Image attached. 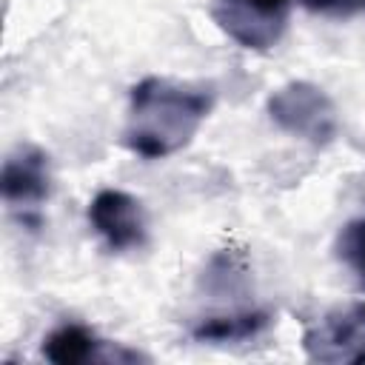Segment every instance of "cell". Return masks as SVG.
<instances>
[{
  "instance_id": "cell-1",
  "label": "cell",
  "mask_w": 365,
  "mask_h": 365,
  "mask_svg": "<svg viewBox=\"0 0 365 365\" xmlns=\"http://www.w3.org/2000/svg\"><path fill=\"white\" fill-rule=\"evenodd\" d=\"M214 108L208 86L145 77L131 88L123 143L145 160H163L182 151Z\"/></svg>"
},
{
  "instance_id": "cell-2",
  "label": "cell",
  "mask_w": 365,
  "mask_h": 365,
  "mask_svg": "<svg viewBox=\"0 0 365 365\" xmlns=\"http://www.w3.org/2000/svg\"><path fill=\"white\" fill-rule=\"evenodd\" d=\"M268 114L282 131L311 145H328L339 131L334 100L308 80H291L279 86L268 97Z\"/></svg>"
},
{
  "instance_id": "cell-3",
  "label": "cell",
  "mask_w": 365,
  "mask_h": 365,
  "mask_svg": "<svg viewBox=\"0 0 365 365\" xmlns=\"http://www.w3.org/2000/svg\"><path fill=\"white\" fill-rule=\"evenodd\" d=\"M308 359L328 365H362L365 362V302H348L328 311L319 322L302 334Z\"/></svg>"
},
{
  "instance_id": "cell-4",
  "label": "cell",
  "mask_w": 365,
  "mask_h": 365,
  "mask_svg": "<svg viewBox=\"0 0 365 365\" xmlns=\"http://www.w3.org/2000/svg\"><path fill=\"white\" fill-rule=\"evenodd\" d=\"M291 0H217L214 23L245 48H271L288 20Z\"/></svg>"
},
{
  "instance_id": "cell-5",
  "label": "cell",
  "mask_w": 365,
  "mask_h": 365,
  "mask_svg": "<svg viewBox=\"0 0 365 365\" xmlns=\"http://www.w3.org/2000/svg\"><path fill=\"white\" fill-rule=\"evenodd\" d=\"M91 228L106 240L111 251H131L145 242L148 222L140 200L120 188H103L88 205Z\"/></svg>"
},
{
  "instance_id": "cell-6",
  "label": "cell",
  "mask_w": 365,
  "mask_h": 365,
  "mask_svg": "<svg viewBox=\"0 0 365 365\" xmlns=\"http://www.w3.org/2000/svg\"><path fill=\"white\" fill-rule=\"evenodd\" d=\"M0 191L11 208L23 211V217L29 211H37L48 200V191H51L46 151L37 145H17L3 163Z\"/></svg>"
},
{
  "instance_id": "cell-7",
  "label": "cell",
  "mask_w": 365,
  "mask_h": 365,
  "mask_svg": "<svg viewBox=\"0 0 365 365\" xmlns=\"http://www.w3.org/2000/svg\"><path fill=\"white\" fill-rule=\"evenodd\" d=\"M43 356L57 362V365H80V362H134L143 359L137 351L128 348H111L106 351V342L94 336V331H88L80 322H66L60 328H54L46 339H43Z\"/></svg>"
},
{
  "instance_id": "cell-8",
  "label": "cell",
  "mask_w": 365,
  "mask_h": 365,
  "mask_svg": "<svg viewBox=\"0 0 365 365\" xmlns=\"http://www.w3.org/2000/svg\"><path fill=\"white\" fill-rule=\"evenodd\" d=\"M271 325V314L268 311H231V314H214V317H202L194 328L191 336L197 342H242L257 336L259 331H265Z\"/></svg>"
},
{
  "instance_id": "cell-9",
  "label": "cell",
  "mask_w": 365,
  "mask_h": 365,
  "mask_svg": "<svg viewBox=\"0 0 365 365\" xmlns=\"http://www.w3.org/2000/svg\"><path fill=\"white\" fill-rule=\"evenodd\" d=\"M336 257L356 277L359 291H365V217L342 225L336 237Z\"/></svg>"
},
{
  "instance_id": "cell-10",
  "label": "cell",
  "mask_w": 365,
  "mask_h": 365,
  "mask_svg": "<svg viewBox=\"0 0 365 365\" xmlns=\"http://www.w3.org/2000/svg\"><path fill=\"white\" fill-rule=\"evenodd\" d=\"M302 6L319 14H351L356 9H365V0H302Z\"/></svg>"
}]
</instances>
